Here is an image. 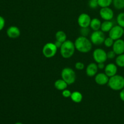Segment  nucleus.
<instances>
[{"mask_svg": "<svg viewBox=\"0 0 124 124\" xmlns=\"http://www.w3.org/2000/svg\"><path fill=\"white\" fill-rule=\"evenodd\" d=\"M76 50L80 53H87L90 52L92 49V42L90 39L87 37L80 36L76 39L75 41Z\"/></svg>", "mask_w": 124, "mask_h": 124, "instance_id": "obj_1", "label": "nucleus"}, {"mask_svg": "<svg viewBox=\"0 0 124 124\" xmlns=\"http://www.w3.org/2000/svg\"><path fill=\"white\" fill-rule=\"evenodd\" d=\"M59 49L61 56L65 59H69L74 54L76 48L73 42L67 39L65 42H63Z\"/></svg>", "mask_w": 124, "mask_h": 124, "instance_id": "obj_2", "label": "nucleus"}, {"mask_svg": "<svg viewBox=\"0 0 124 124\" xmlns=\"http://www.w3.org/2000/svg\"><path fill=\"white\" fill-rule=\"evenodd\" d=\"M107 84L113 90L121 91L124 88V77L122 75H115L109 78Z\"/></svg>", "mask_w": 124, "mask_h": 124, "instance_id": "obj_3", "label": "nucleus"}, {"mask_svg": "<svg viewBox=\"0 0 124 124\" xmlns=\"http://www.w3.org/2000/svg\"><path fill=\"white\" fill-rule=\"evenodd\" d=\"M61 78L68 85H71L76 81V73L71 68L65 67L61 71Z\"/></svg>", "mask_w": 124, "mask_h": 124, "instance_id": "obj_4", "label": "nucleus"}, {"mask_svg": "<svg viewBox=\"0 0 124 124\" xmlns=\"http://www.w3.org/2000/svg\"><path fill=\"white\" fill-rule=\"evenodd\" d=\"M105 38V33L101 30L93 31L90 36L91 42L96 46H100L104 44Z\"/></svg>", "mask_w": 124, "mask_h": 124, "instance_id": "obj_5", "label": "nucleus"}, {"mask_svg": "<svg viewBox=\"0 0 124 124\" xmlns=\"http://www.w3.org/2000/svg\"><path fill=\"white\" fill-rule=\"evenodd\" d=\"M58 48L54 43L48 42L42 48V54L46 58H52L56 55Z\"/></svg>", "mask_w": 124, "mask_h": 124, "instance_id": "obj_6", "label": "nucleus"}, {"mask_svg": "<svg viewBox=\"0 0 124 124\" xmlns=\"http://www.w3.org/2000/svg\"><path fill=\"white\" fill-rule=\"evenodd\" d=\"M93 59L96 63H102L104 62L107 60V52L102 48H98L94 50L93 53Z\"/></svg>", "mask_w": 124, "mask_h": 124, "instance_id": "obj_7", "label": "nucleus"}, {"mask_svg": "<svg viewBox=\"0 0 124 124\" xmlns=\"http://www.w3.org/2000/svg\"><path fill=\"white\" fill-rule=\"evenodd\" d=\"M124 35V28L120 25H114L108 32V36L113 39L116 40L121 39Z\"/></svg>", "mask_w": 124, "mask_h": 124, "instance_id": "obj_8", "label": "nucleus"}, {"mask_svg": "<svg viewBox=\"0 0 124 124\" xmlns=\"http://www.w3.org/2000/svg\"><path fill=\"white\" fill-rule=\"evenodd\" d=\"M91 21L92 19L89 15L85 13H81L78 18V23L81 28L89 27Z\"/></svg>", "mask_w": 124, "mask_h": 124, "instance_id": "obj_9", "label": "nucleus"}, {"mask_svg": "<svg viewBox=\"0 0 124 124\" xmlns=\"http://www.w3.org/2000/svg\"><path fill=\"white\" fill-rule=\"evenodd\" d=\"M100 16L104 21H111L114 17L113 10L110 7H102L99 11Z\"/></svg>", "mask_w": 124, "mask_h": 124, "instance_id": "obj_10", "label": "nucleus"}, {"mask_svg": "<svg viewBox=\"0 0 124 124\" xmlns=\"http://www.w3.org/2000/svg\"><path fill=\"white\" fill-rule=\"evenodd\" d=\"M113 50L115 52L116 55L124 53V41L122 39H119L114 42L113 45Z\"/></svg>", "mask_w": 124, "mask_h": 124, "instance_id": "obj_11", "label": "nucleus"}, {"mask_svg": "<svg viewBox=\"0 0 124 124\" xmlns=\"http://www.w3.org/2000/svg\"><path fill=\"white\" fill-rule=\"evenodd\" d=\"M110 78L105 73H97L94 76V81L96 83L100 85H104L107 84Z\"/></svg>", "mask_w": 124, "mask_h": 124, "instance_id": "obj_12", "label": "nucleus"}, {"mask_svg": "<svg viewBox=\"0 0 124 124\" xmlns=\"http://www.w3.org/2000/svg\"><path fill=\"white\" fill-rule=\"evenodd\" d=\"M105 73L108 76L109 78L112 77L115 75H117V66L116 64L110 63L108 64L104 69Z\"/></svg>", "mask_w": 124, "mask_h": 124, "instance_id": "obj_13", "label": "nucleus"}, {"mask_svg": "<svg viewBox=\"0 0 124 124\" xmlns=\"http://www.w3.org/2000/svg\"><path fill=\"white\" fill-rule=\"evenodd\" d=\"M7 35L11 39H16L19 37L21 31L19 28L16 26H10L7 29Z\"/></svg>", "mask_w": 124, "mask_h": 124, "instance_id": "obj_14", "label": "nucleus"}, {"mask_svg": "<svg viewBox=\"0 0 124 124\" xmlns=\"http://www.w3.org/2000/svg\"><path fill=\"white\" fill-rule=\"evenodd\" d=\"M98 67L97 63L92 62L87 65L86 68V74L89 77H93L96 75L98 71Z\"/></svg>", "mask_w": 124, "mask_h": 124, "instance_id": "obj_15", "label": "nucleus"}, {"mask_svg": "<svg viewBox=\"0 0 124 124\" xmlns=\"http://www.w3.org/2000/svg\"><path fill=\"white\" fill-rule=\"evenodd\" d=\"M102 23L101 20L98 18H93L91 21L90 27L93 30V31H97V30H101Z\"/></svg>", "mask_w": 124, "mask_h": 124, "instance_id": "obj_16", "label": "nucleus"}, {"mask_svg": "<svg viewBox=\"0 0 124 124\" xmlns=\"http://www.w3.org/2000/svg\"><path fill=\"white\" fill-rule=\"evenodd\" d=\"M54 87L56 88L58 90L63 91L64 90L66 89L67 88V86L69 85L67 84V82L65 81L62 79H58L54 82Z\"/></svg>", "mask_w": 124, "mask_h": 124, "instance_id": "obj_17", "label": "nucleus"}, {"mask_svg": "<svg viewBox=\"0 0 124 124\" xmlns=\"http://www.w3.org/2000/svg\"><path fill=\"white\" fill-rule=\"evenodd\" d=\"M113 26V23L111 21H104L102 23L101 30L104 33L109 32Z\"/></svg>", "mask_w": 124, "mask_h": 124, "instance_id": "obj_18", "label": "nucleus"}, {"mask_svg": "<svg viewBox=\"0 0 124 124\" xmlns=\"http://www.w3.org/2000/svg\"><path fill=\"white\" fill-rule=\"evenodd\" d=\"M70 98L72 100L73 102L75 103H80L82 101L83 99V96L82 93H80L79 92L75 91L71 93V95L70 96Z\"/></svg>", "mask_w": 124, "mask_h": 124, "instance_id": "obj_19", "label": "nucleus"}, {"mask_svg": "<svg viewBox=\"0 0 124 124\" xmlns=\"http://www.w3.org/2000/svg\"><path fill=\"white\" fill-rule=\"evenodd\" d=\"M55 38L56 41H60L61 42H65L67 40V35L62 30L58 31L55 34Z\"/></svg>", "mask_w": 124, "mask_h": 124, "instance_id": "obj_20", "label": "nucleus"}, {"mask_svg": "<svg viewBox=\"0 0 124 124\" xmlns=\"http://www.w3.org/2000/svg\"><path fill=\"white\" fill-rule=\"evenodd\" d=\"M116 64L117 67L124 68V53L117 56L116 58Z\"/></svg>", "mask_w": 124, "mask_h": 124, "instance_id": "obj_21", "label": "nucleus"}, {"mask_svg": "<svg viewBox=\"0 0 124 124\" xmlns=\"http://www.w3.org/2000/svg\"><path fill=\"white\" fill-rule=\"evenodd\" d=\"M113 4L116 9L122 10L124 8V0H113Z\"/></svg>", "mask_w": 124, "mask_h": 124, "instance_id": "obj_22", "label": "nucleus"}, {"mask_svg": "<svg viewBox=\"0 0 124 124\" xmlns=\"http://www.w3.org/2000/svg\"><path fill=\"white\" fill-rule=\"evenodd\" d=\"M113 4V0H98V5L101 8L110 7Z\"/></svg>", "mask_w": 124, "mask_h": 124, "instance_id": "obj_23", "label": "nucleus"}, {"mask_svg": "<svg viewBox=\"0 0 124 124\" xmlns=\"http://www.w3.org/2000/svg\"><path fill=\"white\" fill-rule=\"evenodd\" d=\"M117 25L124 28V12H121L117 15L116 18Z\"/></svg>", "mask_w": 124, "mask_h": 124, "instance_id": "obj_24", "label": "nucleus"}, {"mask_svg": "<svg viewBox=\"0 0 124 124\" xmlns=\"http://www.w3.org/2000/svg\"><path fill=\"white\" fill-rule=\"evenodd\" d=\"M114 42H115V40L113 39L112 38H111L110 37L106 38L104 42V44L105 45V47H113V45Z\"/></svg>", "mask_w": 124, "mask_h": 124, "instance_id": "obj_25", "label": "nucleus"}, {"mask_svg": "<svg viewBox=\"0 0 124 124\" xmlns=\"http://www.w3.org/2000/svg\"><path fill=\"white\" fill-rule=\"evenodd\" d=\"M90 29L88 27H83L81 28L80 29V34H81V36H84V37H87L88 35L90 33Z\"/></svg>", "mask_w": 124, "mask_h": 124, "instance_id": "obj_26", "label": "nucleus"}, {"mask_svg": "<svg viewBox=\"0 0 124 124\" xmlns=\"http://www.w3.org/2000/svg\"><path fill=\"white\" fill-rule=\"evenodd\" d=\"M88 6L91 8H93V9L97 8L99 6V5H98V0H89Z\"/></svg>", "mask_w": 124, "mask_h": 124, "instance_id": "obj_27", "label": "nucleus"}, {"mask_svg": "<svg viewBox=\"0 0 124 124\" xmlns=\"http://www.w3.org/2000/svg\"><path fill=\"white\" fill-rule=\"evenodd\" d=\"M62 95L63 97H64L65 98H70V96L71 95V92L69 90L66 88V89L62 91Z\"/></svg>", "mask_w": 124, "mask_h": 124, "instance_id": "obj_28", "label": "nucleus"}, {"mask_svg": "<svg viewBox=\"0 0 124 124\" xmlns=\"http://www.w3.org/2000/svg\"><path fill=\"white\" fill-rule=\"evenodd\" d=\"M75 67L76 68V69H77V70H82L85 68V65L84 63L81 62H77L75 64Z\"/></svg>", "mask_w": 124, "mask_h": 124, "instance_id": "obj_29", "label": "nucleus"}, {"mask_svg": "<svg viewBox=\"0 0 124 124\" xmlns=\"http://www.w3.org/2000/svg\"><path fill=\"white\" fill-rule=\"evenodd\" d=\"M107 55L108 59H114V58H116V54L115 53V52L112 50L108 52L107 53Z\"/></svg>", "mask_w": 124, "mask_h": 124, "instance_id": "obj_30", "label": "nucleus"}, {"mask_svg": "<svg viewBox=\"0 0 124 124\" xmlns=\"http://www.w3.org/2000/svg\"><path fill=\"white\" fill-rule=\"evenodd\" d=\"M5 26V19L2 16H0V31L4 29Z\"/></svg>", "mask_w": 124, "mask_h": 124, "instance_id": "obj_31", "label": "nucleus"}, {"mask_svg": "<svg viewBox=\"0 0 124 124\" xmlns=\"http://www.w3.org/2000/svg\"><path fill=\"white\" fill-rule=\"evenodd\" d=\"M119 97L121 101L124 102V88L122 90H121L119 93Z\"/></svg>", "mask_w": 124, "mask_h": 124, "instance_id": "obj_32", "label": "nucleus"}, {"mask_svg": "<svg viewBox=\"0 0 124 124\" xmlns=\"http://www.w3.org/2000/svg\"><path fill=\"white\" fill-rule=\"evenodd\" d=\"M54 45H55V46H56V47L57 48H58H58H61V47L62 44V42H60V41H56V40L55 42H54Z\"/></svg>", "mask_w": 124, "mask_h": 124, "instance_id": "obj_33", "label": "nucleus"}, {"mask_svg": "<svg viewBox=\"0 0 124 124\" xmlns=\"http://www.w3.org/2000/svg\"><path fill=\"white\" fill-rule=\"evenodd\" d=\"M98 69H100V70H102V69H105V64L104 62H102V63H98Z\"/></svg>", "mask_w": 124, "mask_h": 124, "instance_id": "obj_34", "label": "nucleus"}, {"mask_svg": "<svg viewBox=\"0 0 124 124\" xmlns=\"http://www.w3.org/2000/svg\"><path fill=\"white\" fill-rule=\"evenodd\" d=\"M15 124H23L21 123V122H16V123H15Z\"/></svg>", "mask_w": 124, "mask_h": 124, "instance_id": "obj_35", "label": "nucleus"}, {"mask_svg": "<svg viewBox=\"0 0 124 124\" xmlns=\"http://www.w3.org/2000/svg\"></svg>", "mask_w": 124, "mask_h": 124, "instance_id": "obj_36", "label": "nucleus"}]
</instances>
